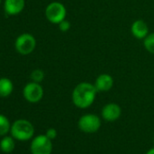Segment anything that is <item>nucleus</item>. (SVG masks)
Listing matches in <instances>:
<instances>
[{"mask_svg": "<svg viewBox=\"0 0 154 154\" xmlns=\"http://www.w3.org/2000/svg\"><path fill=\"white\" fill-rule=\"evenodd\" d=\"M97 93L98 92L94 84L81 82L72 90V102L77 108L87 109L94 103Z\"/></svg>", "mask_w": 154, "mask_h": 154, "instance_id": "obj_1", "label": "nucleus"}, {"mask_svg": "<svg viewBox=\"0 0 154 154\" xmlns=\"http://www.w3.org/2000/svg\"><path fill=\"white\" fill-rule=\"evenodd\" d=\"M10 133L15 140L20 141L29 140L34 137L35 127L28 120L18 119L12 123Z\"/></svg>", "mask_w": 154, "mask_h": 154, "instance_id": "obj_2", "label": "nucleus"}, {"mask_svg": "<svg viewBox=\"0 0 154 154\" xmlns=\"http://www.w3.org/2000/svg\"><path fill=\"white\" fill-rule=\"evenodd\" d=\"M66 15L67 10L65 6L58 1H53L49 3L45 10V16L46 19L54 25H58L60 22L64 20Z\"/></svg>", "mask_w": 154, "mask_h": 154, "instance_id": "obj_3", "label": "nucleus"}, {"mask_svg": "<svg viewBox=\"0 0 154 154\" xmlns=\"http://www.w3.org/2000/svg\"><path fill=\"white\" fill-rule=\"evenodd\" d=\"M35 47V37L29 33H23L19 35L15 41V49L18 54L22 55H28L32 54Z\"/></svg>", "mask_w": 154, "mask_h": 154, "instance_id": "obj_4", "label": "nucleus"}, {"mask_svg": "<svg viewBox=\"0 0 154 154\" xmlns=\"http://www.w3.org/2000/svg\"><path fill=\"white\" fill-rule=\"evenodd\" d=\"M79 130L85 133H94L98 131L102 126L101 118L94 113H87L81 116L77 122Z\"/></svg>", "mask_w": 154, "mask_h": 154, "instance_id": "obj_5", "label": "nucleus"}, {"mask_svg": "<svg viewBox=\"0 0 154 154\" xmlns=\"http://www.w3.org/2000/svg\"><path fill=\"white\" fill-rule=\"evenodd\" d=\"M31 154H51L53 151V143L45 134L35 136L30 144Z\"/></svg>", "mask_w": 154, "mask_h": 154, "instance_id": "obj_6", "label": "nucleus"}, {"mask_svg": "<svg viewBox=\"0 0 154 154\" xmlns=\"http://www.w3.org/2000/svg\"><path fill=\"white\" fill-rule=\"evenodd\" d=\"M44 88L39 83L29 82L23 88V96L30 103H37L44 97Z\"/></svg>", "mask_w": 154, "mask_h": 154, "instance_id": "obj_7", "label": "nucleus"}, {"mask_svg": "<svg viewBox=\"0 0 154 154\" xmlns=\"http://www.w3.org/2000/svg\"><path fill=\"white\" fill-rule=\"evenodd\" d=\"M101 115L105 122H113L121 117L122 109L120 105L115 103H108L103 107Z\"/></svg>", "mask_w": 154, "mask_h": 154, "instance_id": "obj_8", "label": "nucleus"}, {"mask_svg": "<svg viewBox=\"0 0 154 154\" xmlns=\"http://www.w3.org/2000/svg\"><path fill=\"white\" fill-rule=\"evenodd\" d=\"M94 85L97 92L100 93L109 92L113 86V78L109 73H101L96 77Z\"/></svg>", "mask_w": 154, "mask_h": 154, "instance_id": "obj_9", "label": "nucleus"}, {"mask_svg": "<svg viewBox=\"0 0 154 154\" xmlns=\"http://www.w3.org/2000/svg\"><path fill=\"white\" fill-rule=\"evenodd\" d=\"M26 7V0H5L4 10L8 16L19 15Z\"/></svg>", "mask_w": 154, "mask_h": 154, "instance_id": "obj_10", "label": "nucleus"}, {"mask_svg": "<svg viewBox=\"0 0 154 154\" xmlns=\"http://www.w3.org/2000/svg\"><path fill=\"white\" fill-rule=\"evenodd\" d=\"M131 32L136 39L143 40L149 35V26L145 21L137 19L131 24Z\"/></svg>", "mask_w": 154, "mask_h": 154, "instance_id": "obj_11", "label": "nucleus"}, {"mask_svg": "<svg viewBox=\"0 0 154 154\" xmlns=\"http://www.w3.org/2000/svg\"><path fill=\"white\" fill-rule=\"evenodd\" d=\"M14 91V84L8 77L0 78V97L7 98L11 95Z\"/></svg>", "mask_w": 154, "mask_h": 154, "instance_id": "obj_12", "label": "nucleus"}, {"mask_svg": "<svg viewBox=\"0 0 154 154\" xmlns=\"http://www.w3.org/2000/svg\"><path fill=\"white\" fill-rule=\"evenodd\" d=\"M15 139L12 136H4L0 140V149L4 153H10L15 149Z\"/></svg>", "mask_w": 154, "mask_h": 154, "instance_id": "obj_13", "label": "nucleus"}, {"mask_svg": "<svg viewBox=\"0 0 154 154\" xmlns=\"http://www.w3.org/2000/svg\"><path fill=\"white\" fill-rule=\"evenodd\" d=\"M11 125L8 118L0 113V136H6L10 131Z\"/></svg>", "mask_w": 154, "mask_h": 154, "instance_id": "obj_14", "label": "nucleus"}, {"mask_svg": "<svg viewBox=\"0 0 154 154\" xmlns=\"http://www.w3.org/2000/svg\"><path fill=\"white\" fill-rule=\"evenodd\" d=\"M143 46L147 52L154 54V33L149 34L143 39Z\"/></svg>", "mask_w": 154, "mask_h": 154, "instance_id": "obj_15", "label": "nucleus"}, {"mask_svg": "<svg viewBox=\"0 0 154 154\" xmlns=\"http://www.w3.org/2000/svg\"><path fill=\"white\" fill-rule=\"evenodd\" d=\"M45 72L41 69H35L30 73V79L33 82L41 84L45 79Z\"/></svg>", "mask_w": 154, "mask_h": 154, "instance_id": "obj_16", "label": "nucleus"}, {"mask_svg": "<svg viewBox=\"0 0 154 154\" xmlns=\"http://www.w3.org/2000/svg\"><path fill=\"white\" fill-rule=\"evenodd\" d=\"M58 27H59V30L63 33H66L70 30L71 28V23L70 21H68L67 19H64L63 20L62 22H60L58 24Z\"/></svg>", "mask_w": 154, "mask_h": 154, "instance_id": "obj_17", "label": "nucleus"}, {"mask_svg": "<svg viewBox=\"0 0 154 154\" xmlns=\"http://www.w3.org/2000/svg\"><path fill=\"white\" fill-rule=\"evenodd\" d=\"M45 135L50 139V140H54L56 137H57V131L54 129V128H49L46 132H45Z\"/></svg>", "mask_w": 154, "mask_h": 154, "instance_id": "obj_18", "label": "nucleus"}, {"mask_svg": "<svg viewBox=\"0 0 154 154\" xmlns=\"http://www.w3.org/2000/svg\"><path fill=\"white\" fill-rule=\"evenodd\" d=\"M145 154H154V148H151V149H149Z\"/></svg>", "mask_w": 154, "mask_h": 154, "instance_id": "obj_19", "label": "nucleus"}, {"mask_svg": "<svg viewBox=\"0 0 154 154\" xmlns=\"http://www.w3.org/2000/svg\"><path fill=\"white\" fill-rule=\"evenodd\" d=\"M153 141H154V135H153Z\"/></svg>", "mask_w": 154, "mask_h": 154, "instance_id": "obj_20", "label": "nucleus"}]
</instances>
